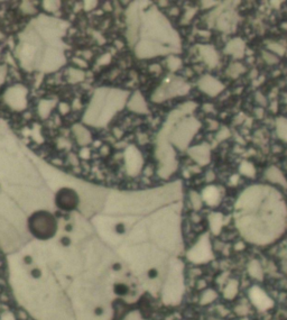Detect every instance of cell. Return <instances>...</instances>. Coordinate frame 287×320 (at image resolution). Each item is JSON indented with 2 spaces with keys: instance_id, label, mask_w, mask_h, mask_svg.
Here are the masks:
<instances>
[{
  "instance_id": "1",
  "label": "cell",
  "mask_w": 287,
  "mask_h": 320,
  "mask_svg": "<svg viewBox=\"0 0 287 320\" xmlns=\"http://www.w3.org/2000/svg\"><path fill=\"white\" fill-rule=\"evenodd\" d=\"M57 219L52 212L38 210L28 218V229L31 234L41 241L50 239L57 231Z\"/></svg>"
},
{
  "instance_id": "10",
  "label": "cell",
  "mask_w": 287,
  "mask_h": 320,
  "mask_svg": "<svg viewBox=\"0 0 287 320\" xmlns=\"http://www.w3.org/2000/svg\"><path fill=\"white\" fill-rule=\"evenodd\" d=\"M250 311V304L247 302H239L235 307V312L237 316H246Z\"/></svg>"
},
{
  "instance_id": "2",
  "label": "cell",
  "mask_w": 287,
  "mask_h": 320,
  "mask_svg": "<svg viewBox=\"0 0 287 320\" xmlns=\"http://www.w3.org/2000/svg\"><path fill=\"white\" fill-rule=\"evenodd\" d=\"M80 198L74 189L62 188L56 192L55 203L58 209L63 211H73L79 206Z\"/></svg>"
},
{
  "instance_id": "5",
  "label": "cell",
  "mask_w": 287,
  "mask_h": 320,
  "mask_svg": "<svg viewBox=\"0 0 287 320\" xmlns=\"http://www.w3.org/2000/svg\"><path fill=\"white\" fill-rule=\"evenodd\" d=\"M266 179L267 181H269L271 183L276 184V186L286 188L287 187V181L284 177V174L280 172V170L276 168H270L267 170L266 172Z\"/></svg>"
},
{
  "instance_id": "6",
  "label": "cell",
  "mask_w": 287,
  "mask_h": 320,
  "mask_svg": "<svg viewBox=\"0 0 287 320\" xmlns=\"http://www.w3.org/2000/svg\"><path fill=\"white\" fill-rule=\"evenodd\" d=\"M219 294L216 290L213 289H206L203 291V293L201 294L200 299V304L201 305H209L212 304L218 299Z\"/></svg>"
},
{
  "instance_id": "9",
  "label": "cell",
  "mask_w": 287,
  "mask_h": 320,
  "mask_svg": "<svg viewBox=\"0 0 287 320\" xmlns=\"http://www.w3.org/2000/svg\"><path fill=\"white\" fill-rule=\"evenodd\" d=\"M262 59H264V61L267 63V64H269V65L276 64V63L279 62L278 55L274 54V53L270 52V51H264V52H262Z\"/></svg>"
},
{
  "instance_id": "8",
  "label": "cell",
  "mask_w": 287,
  "mask_h": 320,
  "mask_svg": "<svg viewBox=\"0 0 287 320\" xmlns=\"http://www.w3.org/2000/svg\"><path fill=\"white\" fill-rule=\"evenodd\" d=\"M189 201H191L193 209L196 210H200L203 206V199L198 192H191V195H189Z\"/></svg>"
},
{
  "instance_id": "4",
  "label": "cell",
  "mask_w": 287,
  "mask_h": 320,
  "mask_svg": "<svg viewBox=\"0 0 287 320\" xmlns=\"http://www.w3.org/2000/svg\"><path fill=\"white\" fill-rule=\"evenodd\" d=\"M247 272L252 280L262 281L264 280L265 272L259 260H251L247 265Z\"/></svg>"
},
{
  "instance_id": "3",
  "label": "cell",
  "mask_w": 287,
  "mask_h": 320,
  "mask_svg": "<svg viewBox=\"0 0 287 320\" xmlns=\"http://www.w3.org/2000/svg\"><path fill=\"white\" fill-rule=\"evenodd\" d=\"M239 290H240V283L239 280L236 278L229 279V281L225 284L222 290V297L223 299L228 300V301H232L235 300L238 294H239Z\"/></svg>"
},
{
  "instance_id": "11",
  "label": "cell",
  "mask_w": 287,
  "mask_h": 320,
  "mask_svg": "<svg viewBox=\"0 0 287 320\" xmlns=\"http://www.w3.org/2000/svg\"><path fill=\"white\" fill-rule=\"evenodd\" d=\"M268 48H269L268 51L273 52L274 54H276V55H283L284 52H285V48L281 45L277 44V43H271V44L268 45Z\"/></svg>"
},
{
  "instance_id": "7",
  "label": "cell",
  "mask_w": 287,
  "mask_h": 320,
  "mask_svg": "<svg viewBox=\"0 0 287 320\" xmlns=\"http://www.w3.org/2000/svg\"><path fill=\"white\" fill-rule=\"evenodd\" d=\"M219 199H220V195H219V191L217 190V188L210 187L207 189L206 193H204V201L209 203V205L215 206L218 203Z\"/></svg>"
},
{
  "instance_id": "12",
  "label": "cell",
  "mask_w": 287,
  "mask_h": 320,
  "mask_svg": "<svg viewBox=\"0 0 287 320\" xmlns=\"http://www.w3.org/2000/svg\"><path fill=\"white\" fill-rule=\"evenodd\" d=\"M213 320H222V319H213Z\"/></svg>"
}]
</instances>
